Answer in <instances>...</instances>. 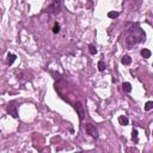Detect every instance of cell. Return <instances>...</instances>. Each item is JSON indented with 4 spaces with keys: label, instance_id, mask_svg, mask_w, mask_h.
Masks as SVG:
<instances>
[{
    "label": "cell",
    "instance_id": "cell-16",
    "mask_svg": "<svg viewBox=\"0 0 153 153\" xmlns=\"http://www.w3.org/2000/svg\"><path fill=\"white\" fill-rule=\"evenodd\" d=\"M152 133H153V132H152Z\"/></svg>",
    "mask_w": 153,
    "mask_h": 153
},
{
    "label": "cell",
    "instance_id": "cell-7",
    "mask_svg": "<svg viewBox=\"0 0 153 153\" xmlns=\"http://www.w3.org/2000/svg\"><path fill=\"white\" fill-rule=\"evenodd\" d=\"M118 122L122 126H127L129 123V120H128L127 117H125V116H120V117H118Z\"/></svg>",
    "mask_w": 153,
    "mask_h": 153
},
{
    "label": "cell",
    "instance_id": "cell-13",
    "mask_svg": "<svg viewBox=\"0 0 153 153\" xmlns=\"http://www.w3.org/2000/svg\"><path fill=\"white\" fill-rule=\"evenodd\" d=\"M118 12H115V11H111V12H109V13H108V17H109V18H112V19H115V18H117V17H118Z\"/></svg>",
    "mask_w": 153,
    "mask_h": 153
},
{
    "label": "cell",
    "instance_id": "cell-11",
    "mask_svg": "<svg viewBox=\"0 0 153 153\" xmlns=\"http://www.w3.org/2000/svg\"><path fill=\"white\" fill-rule=\"evenodd\" d=\"M89 50H90V53H91L92 55H96V54H97V49H96V47L92 45V44L89 45Z\"/></svg>",
    "mask_w": 153,
    "mask_h": 153
},
{
    "label": "cell",
    "instance_id": "cell-3",
    "mask_svg": "<svg viewBox=\"0 0 153 153\" xmlns=\"http://www.w3.org/2000/svg\"><path fill=\"white\" fill-rule=\"evenodd\" d=\"M9 114H10V115H12V117H14V118H17V117H18L17 109H16V107H14V105H10V107H9Z\"/></svg>",
    "mask_w": 153,
    "mask_h": 153
},
{
    "label": "cell",
    "instance_id": "cell-4",
    "mask_svg": "<svg viewBox=\"0 0 153 153\" xmlns=\"http://www.w3.org/2000/svg\"><path fill=\"white\" fill-rule=\"evenodd\" d=\"M121 62L123 63V65H130L132 63V57L130 56H128V55H125L123 57H122V60H121Z\"/></svg>",
    "mask_w": 153,
    "mask_h": 153
},
{
    "label": "cell",
    "instance_id": "cell-15",
    "mask_svg": "<svg viewBox=\"0 0 153 153\" xmlns=\"http://www.w3.org/2000/svg\"><path fill=\"white\" fill-rule=\"evenodd\" d=\"M60 31V25L57 24V23H55V25H54V28H53V32L54 34H57Z\"/></svg>",
    "mask_w": 153,
    "mask_h": 153
},
{
    "label": "cell",
    "instance_id": "cell-2",
    "mask_svg": "<svg viewBox=\"0 0 153 153\" xmlns=\"http://www.w3.org/2000/svg\"><path fill=\"white\" fill-rule=\"evenodd\" d=\"M75 110H77L78 115H79V120L83 121L84 115H85V109H84V105L81 102H78V103L75 104Z\"/></svg>",
    "mask_w": 153,
    "mask_h": 153
},
{
    "label": "cell",
    "instance_id": "cell-1",
    "mask_svg": "<svg viewBox=\"0 0 153 153\" xmlns=\"http://www.w3.org/2000/svg\"><path fill=\"white\" fill-rule=\"evenodd\" d=\"M85 128H86V132H87V134H90L92 138H98V130H97V128H96L93 125H91V123H87Z\"/></svg>",
    "mask_w": 153,
    "mask_h": 153
},
{
    "label": "cell",
    "instance_id": "cell-10",
    "mask_svg": "<svg viewBox=\"0 0 153 153\" xmlns=\"http://www.w3.org/2000/svg\"><path fill=\"white\" fill-rule=\"evenodd\" d=\"M7 57H9V65H12V63L14 62V60L17 59V56L14 55V54H9Z\"/></svg>",
    "mask_w": 153,
    "mask_h": 153
},
{
    "label": "cell",
    "instance_id": "cell-8",
    "mask_svg": "<svg viewBox=\"0 0 153 153\" xmlns=\"http://www.w3.org/2000/svg\"><path fill=\"white\" fill-rule=\"evenodd\" d=\"M122 87H123V91H125V92H130V91H132V85L129 83H123L122 84Z\"/></svg>",
    "mask_w": 153,
    "mask_h": 153
},
{
    "label": "cell",
    "instance_id": "cell-5",
    "mask_svg": "<svg viewBox=\"0 0 153 153\" xmlns=\"http://www.w3.org/2000/svg\"><path fill=\"white\" fill-rule=\"evenodd\" d=\"M59 5H60V2H59V1H55V2H54V4L49 7V10H53L52 12H54V13L59 12V9H60V7H59Z\"/></svg>",
    "mask_w": 153,
    "mask_h": 153
},
{
    "label": "cell",
    "instance_id": "cell-12",
    "mask_svg": "<svg viewBox=\"0 0 153 153\" xmlns=\"http://www.w3.org/2000/svg\"><path fill=\"white\" fill-rule=\"evenodd\" d=\"M132 139H133V141H134L135 144L139 141V139H138V130H136V129L133 130V136H132Z\"/></svg>",
    "mask_w": 153,
    "mask_h": 153
},
{
    "label": "cell",
    "instance_id": "cell-6",
    "mask_svg": "<svg viewBox=\"0 0 153 153\" xmlns=\"http://www.w3.org/2000/svg\"><path fill=\"white\" fill-rule=\"evenodd\" d=\"M151 50H148V49H142L141 50V55L142 57H145V59H148V57H151Z\"/></svg>",
    "mask_w": 153,
    "mask_h": 153
},
{
    "label": "cell",
    "instance_id": "cell-14",
    "mask_svg": "<svg viewBox=\"0 0 153 153\" xmlns=\"http://www.w3.org/2000/svg\"><path fill=\"white\" fill-rule=\"evenodd\" d=\"M98 70L100 71V72H103V71L105 70V63H104V61H99V62H98Z\"/></svg>",
    "mask_w": 153,
    "mask_h": 153
},
{
    "label": "cell",
    "instance_id": "cell-9",
    "mask_svg": "<svg viewBox=\"0 0 153 153\" xmlns=\"http://www.w3.org/2000/svg\"><path fill=\"white\" fill-rule=\"evenodd\" d=\"M151 109H153V102H152V100L147 102V103H146V105H145V110H146V111H150Z\"/></svg>",
    "mask_w": 153,
    "mask_h": 153
}]
</instances>
